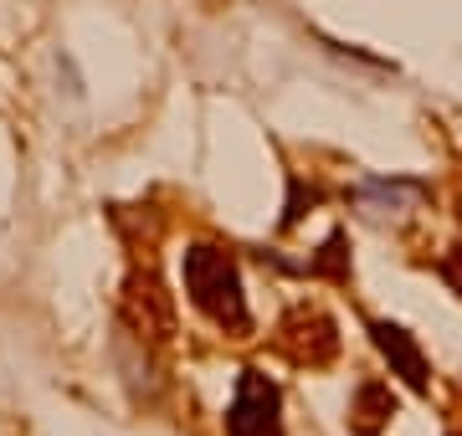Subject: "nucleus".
I'll return each mask as SVG.
<instances>
[{"mask_svg":"<svg viewBox=\"0 0 462 436\" xmlns=\"http://www.w3.org/2000/svg\"><path fill=\"white\" fill-rule=\"evenodd\" d=\"M185 293L200 313L221 329H247V298H242V277H236V262H231L221 247H190L185 252Z\"/></svg>","mask_w":462,"mask_h":436,"instance_id":"1","label":"nucleus"},{"mask_svg":"<svg viewBox=\"0 0 462 436\" xmlns=\"http://www.w3.org/2000/svg\"><path fill=\"white\" fill-rule=\"evenodd\" d=\"M282 401L278 386L267 380L263 369H242L236 380V401L226 411V431L231 436H282Z\"/></svg>","mask_w":462,"mask_h":436,"instance_id":"2","label":"nucleus"},{"mask_svg":"<svg viewBox=\"0 0 462 436\" xmlns=\"http://www.w3.org/2000/svg\"><path fill=\"white\" fill-rule=\"evenodd\" d=\"M370 334H375L380 354L396 365V375L406 380V386H411V390H427V359H421V350L406 339V329H396V323H375Z\"/></svg>","mask_w":462,"mask_h":436,"instance_id":"3","label":"nucleus"},{"mask_svg":"<svg viewBox=\"0 0 462 436\" xmlns=\"http://www.w3.org/2000/svg\"><path fill=\"white\" fill-rule=\"evenodd\" d=\"M360 431H375L380 426V416H391V405H385V395H380V386H365L360 390Z\"/></svg>","mask_w":462,"mask_h":436,"instance_id":"4","label":"nucleus"},{"mask_svg":"<svg viewBox=\"0 0 462 436\" xmlns=\"http://www.w3.org/2000/svg\"><path fill=\"white\" fill-rule=\"evenodd\" d=\"M447 277H452V287L462 293V247H457L452 257H447Z\"/></svg>","mask_w":462,"mask_h":436,"instance_id":"5","label":"nucleus"}]
</instances>
